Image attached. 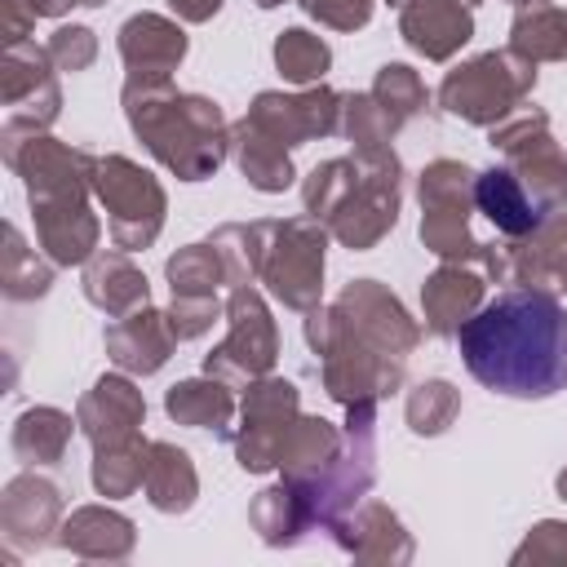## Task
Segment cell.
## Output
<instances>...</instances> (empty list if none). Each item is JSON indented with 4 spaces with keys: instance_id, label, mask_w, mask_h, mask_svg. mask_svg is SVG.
Masks as SVG:
<instances>
[{
    "instance_id": "obj_1",
    "label": "cell",
    "mask_w": 567,
    "mask_h": 567,
    "mask_svg": "<svg viewBox=\"0 0 567 567\" xmlns=\"http://www.w3.org/2000/svg\"><path fill=\"white\" fill-rule=\"evenodd\" d=\"M470 377L509 399H545L567 385V310L545 292H501L461 328Z\"/></svg>"
}]
</instances>
